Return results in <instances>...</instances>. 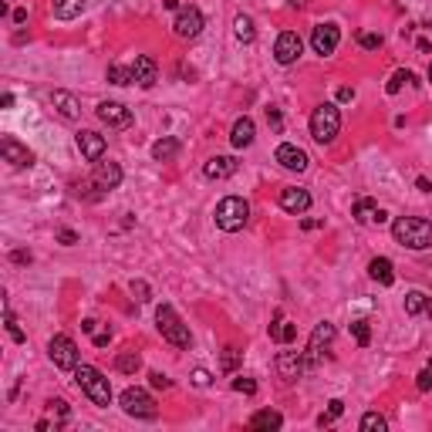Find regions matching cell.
Listing matches in <instances>:
<instances>
[{
  "label": "cell",
  "instance_id": "obj_1",
  "mask_svg": "<svg viewBox=\"0 0 432 432\" xmlns=\"http://www.w3.org/2000/svg\"><path fill=\"white\" fill-rule=\"evenodd\" d=\"M392 236L408 250H429L432 247V223L422 216H399L392 223Z\"/></svg>",
  "mask_w": 432,
  "mask_h": 432
},
{
  "label": "cell",
  "instance_id": "obj_2",
  "mask_svg": "<svg viewBox=\"0 0 432 432\" xmlns=\"http://www.w3.org/2000/svg\"><path fill=\"white\" fill-rule=\"evenodd\" d=\"M75 381H78V388H81L95 406H102V408L112 406V385H108V379H105L98 368H92V365H78Z\"/></svg>",
  "mask_w": 432,
  "mask_h": 432
},
{
  "label": "cell",
  "instance_id": "obj_3",
  "mask_svg": "<svg viewBox=\"0 0 432 432\" xmlns=\"http://www.w3.org/2000/svg\"><path fill=\"white\" fill-rule=\"evenodd\" d=\"M338 132H341V112H338V105H318L314 112H311V135H314V142H321V146H328L338 139Z\"/></svg>",
  "mask_w": 432,
  "mask_h": 432
},
{
  "label": "cell",
  "instance_id": "obj_4",
  "mask_svg": "<svg viewBox=\"0 0 432 432\" xmlns=\"http://www.w3.org/2000/svg\"><path fill=\"white\" fill-rule=\"evenodd\" d=\"M213 220H216V227L220 230L236 233V230L247 227V220H250V206H247V200H240V196H227V200H220L216 213H213Z\"/></svg>",
  "mask_w": 432,
  "mask_h": 432
},
{
  "label": "cell",
  "instance_id": "obj_5",
  "mask_svg": "<svg viewBox=\"0 0 432 432\" xmlns=\"http://www.w3.org/2000/svg\"><path fill=\"white\" fill-rule=\"evenodd\" d=\"M155 325H159L162 338H166L173 348H189V341H193V338H189V328L179 321V314L169 304H162L155 311Z\"/></svg>",
  "mask_w": 432,
  "mask_h": 432
},
{
  "label": "cell",
  "instance_id": "obj_6",
  "mask_svg": "<svg viewBox=\"0 0 432 432\" xmlns=\"http://www.w3.org/2000/svg\"><path fill=\"white\" fill-rule=\"evenodd\" d=\"M119 402H122V412L132 415V419H155V415H159L153 395H149L146 388H126Z\"/></svg>",
  "mask_w": 432,
  "mask_h": 432
},
{
  "label": "cell",
  "instance_id": "obj_7",
  "mask_svg": "<svg viewBox=\"0 0 432 432\" xmlns=\"http://www.w3.org/2000/svg\"><path fill=\"white\" fill-rule=\"evenodd\" d=\"M48 358L54 361V368L75 372L78 368V345L68 338V334H54L51 341H48Z\"/></svg>",
  "mask_w": 432,
  "mask_h": 432
},
{
  "label": "cell",
  "instance_id": "obj_8",
  "mask_svg": "<svg viewBox=\"0 0 432 432\" xmlns=\"http://www.w3.org/2000/svg\"><path fill=\"white\" fill-rule=\"evenodd\" d=\"M173 31H176V37H182V41L200 37V34H203V14H200L196 7H179L176 21H173Z\"/></svg>",
  "mask_w": 432,
  "mask_h": 432
},
{
  "label": "cell",
  "instance_id": "obj_9",
  "mask_svg": "<svg viewBox=\"0 0 432 432\" xmlns=\"http://www.w3.org/2000/svg\"><path fill=\"white\" fill-rule=\"evenodd\" d=\"M338 44H341V31L334 24H318L311 31V48H314V54L328 58V54L338 51Z\"/></svg>",
  "mask_w": 432,
  "mask_h": 432
},
{
  "label": "cell",
  "instance_id": "obj_10",
  "mask_svg": "<svg viewBox=\"0 0 432 432\" xmlns=\"http://www.w3.org/2000/svg\"><path fill=\"white\" fill-rule=\"evenodd\" d=\"M304 51V41H301V34L297 31H284L277 37V44H274V58H277V64H294L297 58Z\"/></svg>",
  "mask_w": 432,
  "mask_h": 432
},
{
  "label": "cell",
  "instance_id": "obj_11",
  "mask_svg": "<svg viewBox=\"0 0 432 432\" xmlns=\"http://www.w3.org/2000/svg\"><path fill=\"white\" fill-rule=\"evenodd\" d=\"M95 115H98L108 128H128L132 126V108H126L122 102H102L95 108Z\"/></svg>",
  "mask_w": 432,
  "mask_h": 432
},
{
  "label": "cell",
  "instance_id": "obj_12",
  "mask_svg": "<svg viewBox=\"0 0 432 432\" xmlns=\"http://www.w3.org/2000/svg\"><path fill=\"white\" fill-rule=\"evenodd\" d=\"M331 341H334V325H328V321H321V325H318V328L311 331V341H307V361H311V365H314V361H318V358L325 355V348H328Z\"/></svg>",
  "mask_w": 432,
  "mask_h": 432
},
{
  "label": "cell",
  "instance_id": "obj_13",
  "mask_svg": "<svg viewBox=\"0 0 432 432\" xmlns=\"http://www.w3.org/2000/svg\"><path fill=\"white\" fill-rule=\"evenodd\" d=\"M78 149H81V155L88 159V162H98L105 155V135H98V132H92V128H81L75 135Z\"/></svg>",
  "mask_w": 432,
  "mask_h": 432
},
{
  "label": "cell",
  "instance_id": "obj_14",
  "mask_svg": "<svg viewBox=\"0 0 432 432\" xmlns=\"http://www.w3.org/2000/svg\"><path fill=\"white\" fill-rule=\"evenodd\" d=\"M277 159L284 169H291V173H304L307 166H311V159H307L304 149H297V146H291V142H284V146H277Z\"/></svg>",
  "mask_w": 432,
  "mask_h": 432
},
{
  "label": "cell",
  "instance_id": "obj_15",
  "mask_svg": "<svg viewBox=\"0 0 432 432\" xmlns=\"http://www.w3.org/2000/svg\"><path fill=\"white\" fill-rule=\"evenodd\" d=\"M307 368H311V361H307V355H301V352H284V355L277 358V372L284 375L287 381L301 379Z\"/></svg>",
  "mask_w": 432,
  "mask_h": 432
},
{
  "label": "cell",
  "instance_id": "obj_16",
  "mask_svg": "<svg viewBox=\"0 0 432 432\" xmlns=\"http://www.w3.org/2000/svg\"><path fill=\"white\" fill-rule=\"evenodd\" d=\"M0 153H3V159H7L14 169H27V166H34V153H31L27 146H21L17 139H3V142H0Z\"/></svg>",
  "mask_w": 432,
  "mask_h": 432
},
{
  "label": "cell",
  "instance_id": "obj_17",
  "mask_svg": "<svg viewBox=\"0 0 432 432\" xmlns=\"http://www.w3.org/2000/svg\"><path fill=\"white\" fill-rule=\"evenodd\" d=\"M280 209H287V213L301 216V213L311 209V193H307V189H297V186L280 189Z\"/></svg>",
  "mask_w": 432,
  "mask_h": 432
},
{
  "label": "cell",
  "instance_id": "obj_18",
  "mask_svg": "<svg viewBox=\"0 0 432 432\" xmlns=\"http://www.w3.org/2000/svg\"><path fill=\"white\" fill-rule=\"evenodd\" d=\"M352 216H355L358 223H365V227H372V223H385V220H388V213H385L375 200H368V196L358 200L355 209H352Z\"/></svg>",
  "mask_w": 432,
  "mask_h": 432
},
{
  "label": "cell",
  "instance_id": "obj_19",
  "mask_svg": "<svg viewBox=\"0 0 432 432\" xmlns=\"http://www.w3.org/2000/svg\"><path fill=\"white\" fill-rule=\"evenodd\" d=\"M132 75H135V85H139V88H153L155 81H159V68H155V61L149 54H139L135 64H132Z\"/></svg>",
  "mask_w": 432,
  "mask_h": 432
},
{
  "label": "cell",
  "instance_id": "obj_20",
  "mask_svg": "<svg viewBox=\"0 0 432 432\" xmlns=\"http://www.w3.org/2000/svg\"><path fill=\"white\" fill-rule=\"evenodd\" d=\"M95 186H102V189H119V182H122V166L119 162H95Z\"/></svg>",
  "mask_w": 432,
  "mask_h": 432
},
{
  "label": "cell",
  "instance_id": "obj_21",
  "mask_svg": "<svg viewBox=\"0 0 432 432\" xmlns=\"http://www.w3.org/2000/svg\"><path fill=\"white\" fill-rule=\"evenodd\" d=\"M257 139V128H254V119H236L233 128H230V142H233V149H247V146H254Z\"/></svg>",
  "mask_w": 432,
  "mask_h": 432
},
{
  "label": "cell",
  "instance_id": "obj_22",
  "mask_svg": "<svg viewBox=\"0 0 432 432\" xmlns=\"http://www.w3.org/2000/svg\"><path fill=\"white\" fill-rule=\"evenodd\" d=\"M233 173H236V159H233V155H213L203 166L206 179H230Z\"/></svg>",
  "mask_w": 432,
  "mask_h": 432
},
{
  "label": "cell",
  "instance_id": "obj_23",
  "mask_svg": "<svg viewBox=\"0 0 432 432\" xmlns=\"http://www.w3.org/2000/svg\"><path fill=\"white\" fill-rule=\"evenodd\" d=\"M368 274H372V280H379L381 287H392V284H395V267H392L388 257H375V260L368 263Z\"/></svg>",
  "mask_w": 432,
  "mask_h": 432
},
{
  "label": "cell",
  "instance_id": "obj_24",
  "mask_svg": "<svg viewBox=\"0 0 432 432\" xmlns=\"http://www.w3.org/2000/svg\"><path fill=\"white\" fill-rule=\"evenodd\" d=\"M51 105L58 108L61 119H78V115H81V105L75 102L71 92H51Z\"/></svg>",
  "mask_w": 432,
  "mask_h": 432
},
{
  "label": "cell",
  "instance_id": "obj_25",
  "mask_svg": "<svg viewBox=\"0 0 432 432\" xmlns=\"http://www.w3.org/2000/svg\"><path fill=\"white\" fill-rule=\"evenodd\" d=\"M284 426V415H280L277 408H260L254 419H250V429H267V432H274Z\"/></svg>",
  "mask_w": 432,
  "mask_h": 432
},
{
  "label": "cell",
  "instance_id": "obj_26",
  "mask_svg": "<svg viewBox=\"0 0 432 432\" xmlns=\"http://www.w3.org/2000/svg\"><path fill=\"white\" fill-rule=\"evenodd\" d=\"M85 10V0H51V14L58 21H75Z\"/></svg>",
  "mask_w": 432,
  "mask_h": 432
},
{
  "label": "cell",
  "instance_id": "obj_27",
  "mask_svg": "<svg viewBox=\"0 0 432 432\" xmlns=\"http://www.w3.org/2000/svg\"><path fill=\"white\" fill-rule=\"evenodd\" d=\"M297 338V325H291V321H284L277 318L274 325H270V341H277V345H291Z\"/></svg>",
  "mask_w": 432,
  "mask_h": 432
},
{
  "label": "cell",
  "instance_id": "obj_28",
  "mask_svg": "<svg viewBox=\"0 0 432 432\" xmlns=\"http://www.w3.org/2000/svg\"><path fill=\"white\" fill-rule=\"evenodd\" d=\"M176 155H179V139H173V135H162L153 146V159H159V162H169Z\"/></svg>",
  "mask_w": 432,
  "mask_h": 432
},
{
  "label": "cell",
  "instance_id": "obj_29",
  "mask_svg": "<svg viewBox=\"0 0 432 432\" xmlns=\"http://www.w3.org/2000/svg\"><path fill=\"white\" fill-rule=\"evenodd\" d=\"M406 314H432V297H426L422 291H412V294H406Z\"/></svg>",
  "mask_w": 432,
  "mask_h": 432
},
{
  "label": "cell",
  "instance_id": "obj_30",
  "mask_svg": "<svg viewBox=\"0 0 432 432\" xmlns=\"http://www.w3.org/2000/svg\"><path fill=\"white\" fill-rule=\"evenodd\" d=\"M233 34H236L240 44H254V37H257L254 21H250L247 14H236V21H233Z\"/></svg>",
  "mask_w": 432,
  "mask_h": 432
},
{
  "label": "cell",
  "instance_id": "obj_31",
  "mask_svg": "<svg viewBox=\"0 0 432 432\" xmlns=\"http://www.w3.org/2000/svg\"><path fill=\"white\" fill-rule=\"evenodd\" d=\"M115 368H119L122 375H135V372L142 368V358L135 355V352H122V355L115 358Z\"/></svg>",
  "mask_w": 432,
  "mask_h": 432
},
{
  "label": "cell",
  "instance_id": "obj_32",
  "mask_svg": "<svg viewBox=\"0 0 432 432\" xmlns=\"http://www.w3.org/2000/svg\"><path fill=\"white\" fill-rule=\"evenodd\" d=\"M341 412H345V402H341V399H331L328 412H321V415H318V426H321V429H325V426H331V422H334Z\"/></svg>",
  "mask_w": 432,
  "mask_h": 432
},
{
  "label": "cell",
  "instance_id": "obj_33",
  "mask_svg": "<svg viewBox=\"0 0 432 432\" xmlns=\"http://www.w3.org/2000/svg\"><path fill=\"white\" fill-rule=\"evenodd\" d=\"M385 426L388 422H385V415H379V412H365L361 415V429L365 432H385Z\"/></svg>",
  "mask_w": 432,
  "mask_h": 432
},
{
  "label": "cell",
  "instance_id": "obj_34",
  "mask_svg": "<svg viewBox=\"0 0 432 432\" xmlns=\"http://www.w3.org/2000/svg\"><path fill=\"white\" fill-rule=\"evenodd\" d=\"M108 81H112V85H132V81H135V75H132V68L112 64V68H108Z\"/></svg>",
  "mask_w": 432,
  "mask_h": 432
},
{
  "label": "cell",
  "instance_id": "obj_35",
  "mask_svg": "<svg viewBox=\"0 0 432 432\" xmlns=\"http://www.w3.org/2000/svg\"><path fill=\"white\" fill-rule=\"evenodd\" d=\"M240 358H243V352H236V348H223V355H220V368H223V372H236Z\"/></svg>",
  "mask_w": 432,
  "mask_h": 432
},
{
  "label": "cell",
  "instance_id": "obj_36",
  "mask_svg": "<svg viewBox=\"0 0 432 432\" xmlns=\"http://www.w3.org/2000/svg\"><path fill=\"white\" fill-rule=\"evenodd\" d=\"M358 44H361L365 51H379V48H381V34H375V31H358Z\"/></svg>",
  "mask_w": 432,
  "mask_h": 432
},
{
  "label": "cell",
  "instance_id": "obj_37",
  "mask_svg": "<svg viewBox=\"0 0 432 432\" xmlns=\"http://www.w3.org/2000/svg\"><path fill=\"white\" fill-rule=\"evenodd\" d=\"M3 321H7V334L21 345V341H27V334L21 331V325H17V318H14V311H3Z\"/></svg>",
  "mask_w": 432,
  "mask_h": 432
},
{
  "label": "cell",
  "instance_id": "obj_38",
  "mask_svg": "<svg viewBox=\"0 0 432 432\" xmlns=\"http://www.w3.org/2000/svg\"><path fill=\"white\" fill-rule=\"evenodd\" d=\"M352 334H355V341L361 345V348L372 341V328H368V321H352Z\"/></svg>",
  "mask_w": 432,
  "mask_h": 432
},
{
  "label": "cell",
  "instance_id": "obj_39",
  "mask_svg": "<svg viewBox=\"0 0 432 432\" xmlns=\"http://www.w3.org/2000/svg\"><path fill=\"white\" fill-rule=\"evenodd\" d=\"M408 81H415V78H412V71H395V75H392V81H388V95L402 92V85H408Z\"/></svg>",
  "mask_w": 432,
  "mask_h": 432
},
{
  "label": "cell",
  "instance_id": "obj_40",
  "mask_svg": "<svg viewBox=\"0 0 432 432\" xmlns=\"http://www.w3.org/2000/svg\"><path fill=\"white\" fill-rule=\"evenodd\" d=\"M233 392L254 395V392H257V381H254V379H247V375H236V379H233Z\"/></svg>",
  "mask_w": 432,
  "mask_h": 432
},
{
  "label": "cell",
  "instance_id": "obj_41",
  "mask_svg": "<svg viewBox=\"0 0 432 432\" xmlns=\"http://www.w3.org/2000/svg\"><path fill=\"white\" fill-rule=\"evenodd\" d=\"M132 294H135L139 301H149V284H146V280H132Z\"/></svg>",
  "mask_w": 432,
  "mask_h": 432
},
{
  "label": "cell",
  "instance_id": "obj_42",
  "mask_svg": "<svg viewBox=\"0 0 432 432\" xmlns=\"http://www.w3.org/2000/svg\"><path fill=\"white\" fill-rule=\"evenodd\" d=\"M58 243L71 247V243H78V233H75V230H58Z\"/></svg>",
  "mask_w": 432,
  "mask_h": 432
},
{
  "label": "cell",
  "instance_id": "obj_43",
  "mask_svg": "<svg viewBox=\"0 0 432 432\" xmlns=\"http://www.w3.org/2000/svg\"><path fill=\"white\" fill-rule=\"evenodd\" d=\"M48 406H51V412H54V415H61V419H68V402H64V399H51Z\"/></svg>",
  "mask_w": 432,
  "mask_h": 432
},
{
  "label": "cell",
  "instance_id": "obj_44",
  "mask_svg": "<svg viewBox=\"0 0 432 432\" xmlns=\"http://www.w3.org/2000/svg\"><path fill=\"white\" fill-rule=\"evenodd\" d=\"M415 385H419V392H429V388H432V372H429V368H426V372H419V381H415Z\"/></svg>",
  "mask_w": 432,
  "mask_h": 432
},
{
  "label": "cell",
  "instance_id": "obj_45",
  "mask_svg": "<svg viewBox=\"0 0 432 432\" xmlns=\"http://www.w3.org/2000/svg\"><path fill=\"white\" fill-rule=\"evenodd\" d=\"M193 385L206 388V385H209V372H206V368H196V372H193Z\"/></svg>",
  "mask_w": 432,
  "mask_h": 432
},
{
  "label": "cell",
  "instance_id": "obj_46",
  "mask_svg": "<svg viewBox=\"0 0 432 432\" xmlns=\"http://www.w3.org/2000/svg\"><path fill=\"white\" fill-rule=\"evenodd\" d=\"M149 381H153V388H169V385H173V381L166 379L162 372H153V375H149Z\"/></svg>",
  "mask_w": 432,
  "mask_h": 432
},
{
  "label": "cell",
  "instance_id": "obj_47",
  "mask_svg": "<svg viewBox=\"0 0 432 432\" xmlns=\"http://www.w3.org/2000/svg\"><path fill=\"white\" fill-rule=\"evenodd\" d=\"M267 122H270V128H277L280 132V112L277 108H267Z\"/></svg>",
  "mask_w": 432,
  "mask_h": 432
},
{
  "label": "cell",
  "instance_id": "obj_48",
  "mask_svg": "<svg viewBox=\"0 0 432 432\" xmlns=\"http://www.w3.org/2000/svg\"><path fill=\"white\" fill-rule=\"evenodd\" d=\"M10 260H14V263H31V254H27V250H14Z\"/></svg>",
  "mask_w": 432,
  "mask_h": 432
},
{
  "label": "cell",
  "instance_id": "obj_49",
  "mask_svg": "<svg viewBox=\"0 0 432 432\" xmlns=\"http://www.w3.org/2000/svg\"><path fill=\"white\" fill-rule=\"evenodd\" d=\"M355 98V88H338V102H352Z\"/></svg>",
  "mask_w": 432,
  "mask_h": 432
},
{
  "label": "cell",
  "instance_id": "obj_50",
  "mask_svg": "<svg viewBox=\"0 0 432 432\" xmlns=\"http://www.w3.org/2000/svg\"><path fill=\"white\" fill-rule=\"evenodd\" d=\"M10 17H14V24H27V10H24V7H17Z\"/></svg>",
  "mask_w": 432,
  "mask_h": 432
},
{
  "label": "cell",
  "instance_id": "obj_51",
  "mask_svg": "<svg viewBox=\"0 0 432 432\" xmlns=\"http://www.w3.org/2000/svg\"><path fill=\"white\" fill-rule=\"evenodd\" d=\"M81 331H88V334H95V331H98V321H95V318H88V321H81Z\"/></svg>",
  "mask_w": 432,
  "mask_h": 432
},
{
  "label": "cell",
  "instance_id": "obj_52",
  "mask_svg": "<svg viewBox=\"0 0 432 432\" xmlns=\"http://www.w3.org/2000/svg\"><path fill=\"white\" fill-rule=\"evenodd\" d=\"M108 338H112L108 331H95V345H98V348H105V345H108Z\"/></svg>",
  "mask_w": 432,
  "mask_h": 432
},
{
  "label": "cell",
  "instance_id": "obj_53",
  "mask_svg": "<svg viewBox=\"0 0 432 432\" xmlns=\"http://www.w3.org/2000/svg\"><path fill=\"white\" fill-rule=\"evenodd\" d=\"M415 186H419L422 193H432V182H429V179H426V176H419V179H415Z\"/></svg>",
  "mask_w": 432,
  "mask_h": 432
},
{
  "label": "cell",
  "instance_id": "obj_54",
  "mask_svg": "<svg viewBox=\"0 0 432 432\" xmlns=\"http://www.w3.org/2000/svg\"><path fill=\"white\" fill-rule=\"evenodd\" d=\"M162 3H166L169 10H179V0H162Z\"/></svg>",
  "mask_w": 432,
  "mask_h": 432
},
{
  "label": "cell",
  "instance_id": "obj_55",
  "mask_svg": "<svg viewBox=\"0 0 432 432\" xmlns=\"http://www.w3.org/2000/svg\"><path fill=\"white\" fill-rule=\"evenodd\" d=\"M291 3H294V7H301V3H304V0H291Z\"/></svg>",
  "mask_w": 432,
  "mask_h": 432
},
{
  "label": "cell",
  "instance_id": "obj_56",
  "mask_svg": "<svg viewBox=\"0 0 432 432\" xmlns=\"http://www.w3.org/2000/svg\"><path fill=\"white\" fill-rule=\"evenodd\" d=\"M429 81H432V64H429Z\"/></svg>",
  "mask_w": 432,
  "mask_h": 432
},
{
  "label": "cell",
  "instance_id": "obj_57",
  "mask_svg": "<svg viewBox=\"0 0 432 432\" xmlns=\"http://www.w3.org/2000/svg\"><path fill=\"white\" fill-rule=\"evenodd\" d=\"M426 368H429V372H432V361H429V365H426Z\"/></svg>",
  "mask_w": 432,
  "mask_h": 432
}]
</instances>
